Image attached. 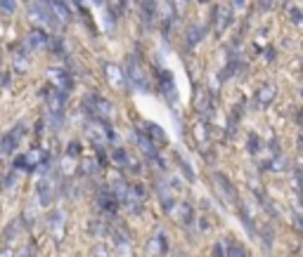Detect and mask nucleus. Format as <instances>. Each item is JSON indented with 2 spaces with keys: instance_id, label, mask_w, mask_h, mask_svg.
Wrapping results in <instances>:
<instances>
[{
  "instance_id": "obj_1",
  "label": "nucleus",
  "mask_w": 303,
  "mask_h": 257,
  "mask_svg": "<svg viewBox=\"0 0 303 257\" xmlns=\"http://www.w3.org/2000/svg\"><path fill=\"white\" fill-rule=\"evenodd\" d=\"M85 104H88V106L93 108V114L100 116V118H109V116L114 114V106H111L107 99H102V97H97V95H90L88 99H85Z\"/></svg>"
},
{
  "instance_id": "obj_12",
  "label": "nucleus",
  "mask_w": 303,
  "mask_h": 257,
  "mask_svg": "<svg viewBox=\"0 0 303 257\" xmlns=\"http://www.w3.org/2000/svg\"><path fill=\"white\" fill-rule=\"evenodd\" d=\"M161 90H164V95L168 99H175V88H173V81L168 78V74L161 76Z\"/></svg>"
},
{
  "instance_id": "obj_13",
  "label": "nucleus",
  "mask_w": 303,
  "mask_h": 257,
  "mask_svg": "<svg viewBox=\"0 0 303 257\" xmlns=\"http://www.w3.org/2000/svg\"><path fill=\"white\" fill-rule=\"evenodd\" d=\"M45 41H48V38H45L43 31H34V33L28 35V45H31V48H41V45H45Z\"/></svg>"
},
{
  "instance_id": "obj_18",
  "label": "nucleus",
  "mask_w": 303,
  "mask_h": 257,
  "mask_svg": "<svg viewBox=\"0 0 303 257\" xmlns=\"http://www.w3.org/2000/svg\"><path fill=\"white\" fill-rule=\"evenodd\" d=\"M138 3L142 5L145 14H154V3H157V0H138Z\"/></svg>"
},
{
  "instance_id": "obj_22",
  "label": "nucleus",
  "mask_w": 303,
  "mask_h": 257,
  "mask_svg": "<svg viewBox=\"0 0 303 257\" xmlns=\"http://www.w3.org/2000/svg\"><path fill=\"white\" fill-rule=\"evenodd\" d=\"M234 3H237V5H241V3H244V0H234Z\"/></svg>"
},
{
  "instance_id": "obj_9",
  "label": "nucleus",
  "mask_w": 303,
  "mask_h": 257,
  "mask_svg": "<svg viewBox=\"0 0 303 257\" xmlns=\"http://www.w3.org/2000/svg\"><path fill=\"white\" fill-rule=\"evenodd\" d=\"M48 3H50V7H52V12H55L62 21L71 19V12H69V7L64 5V0H48Z\"/></svg>"
},
{
  "instance_id": "obj_3",
  "label": "nucleus",
  "mask_w": 303,
  "mask_h": 257,
  "mask_svg": "<svg viewBox=\"0 0 303 257\" xmlns=\"http://www.w3.org/2000/svg\"><path fill=\"white\" fill-rule=\"evenodd\" d=\"M104 74H107V81H109V85L114 90L126 88V76L121 74V68H118L116 64H107V66H104Z\"/></svg>"
},
{
  "instance_id": "obj_2",
  "label": "nucleus",
  "mask_w": 303,
  "mask_h": 257,
  "mask_svg": "<svg viewBox=\"0 0 303 257\" xmlns=\"http://www.w3.org/2000/svg\"><path fill=\"white\" fill-rule=\"evenodd\" d=\"M41 161H43L41 151H28V154L19 156V158L14 161V168L17 170H34V168H38V163Z\"/></svg>"
},
{
  "instance_id": "obj_24",
  "label": "nucleus",
  "mask_w": 303,
  "mask_h": 257,
  "mask_svg": "<svg viewBox=\"0 0 303 257\" xmlns=\"http://www.w3.org/2000/svg\"><path fill=\"white\" fill-rule=\"evenodd\" d=\"M301 118H303V114H301Z\"/></svg>"
},
{
  "instance_id": "obj_8",
  "label": "nucleus",
  "mask_w": 303,
  "mask_h": 257,
  "mask_svg": "<svg viewBox=\"0 0 303 257\" xmlns=\"http://www.w3.org/2000/svg\"><path fill=\"white\" fill-rule=\"evenodd\" d=\"M166 248H168V245H166V236L159 231L157 236L149 241V252H152V255H164Z\"/></svg>"
},
{
  "instance_id": "obj_7",
  "label": "nucleus",
  "mask_w": 303,
  "mask_h": 257,
  "mask_svg": "<svg viewBox=\"0 0 303 257\" xmlns=\"http://www.w3.org/2000/svg\"><path fill=\"white\" fill-rule=\"evenodd\" d=\"M230 24V10L227 7H216V33H223Z\"/></svg>"
},
{
  "instance_id": "obj_14",
  "label": "nucleus",
  "mask_w": 303,
  "mask_h": 257,
  "mask_svg": "<svg viewBox=\"0 0 303 257\" xmlns=\"http://www.w3.org/2000/svg\"><path fill=\"white\" fill-rule=\"evenodd\" d=\"M111 158H114V163H118V165H133L131 156L126 154V151H121V149H114V154H111Z\"/></svg>"
},
{
  "instance_id": "obj_20",
  "label": "nucleus",
  "mask_w": 303,
  "mask_h": 257,
  "mask_svg": "<svg viewBox=\"0 0 303 257\" xmlns=\"http://www.w3.org/2000/svg\"><path fill=\"white\" fill-rule=\"evenodd\" d=\"M214 257H227V255H225V248H223L221 243H218V245L214 248Z\"/></svg>"
},
{
  "instance_id": "obj_11",
  "label": "nucleus",
  "mask_w": 303,
  "mask_h": 257,
  "mask_svg": "<svg viewBox=\"0 0 303 257\" xmlns=\"http://www.w3.org/2000/svg\"><path fill=\"white\" fill-rule=\"evenodd\" d=\"M216 182L221 184V191L223 194H225L227 198H230V201H234V191H232V184L227 182L225 179V175H221V172H218V175H216Z\"/></svg>"
},
{
  "instance_id": "obj_19",
  "label": "nucleus",
  "mask_w": 303,
  "mask_h": 257,
  "mask_svg": "<svg viewBox=\"0 0 303 257\" xmlns=\"http://www.w3.org/2000/svg\"><path fill=\"white\" fill-rule=\"evenodd\" d=\"M14 7H17V5H14V0H0V10H5L7 14H12Z\"/></svg>"
},
{
  "instance_id": "obj_4",
  "label": "nucleus",
  "mask_w": 303,
  "mask_h": 257,
  "mask_svg": "<svg viewBox=\"0 0 303 257\" xmlns=\"http://www.w3.org/2000/svg\"><path fill=\"white\" fill-rule=\"evenodd\" d=\"M19 137H21V125L19 128H14V132L3 135V139H0V154H12L17 142H19Z\"/></svg>"
},
{
  "instance_id": "obj_5",
  "label": "nucleus",
  "mask_w": 303,
  "mask_h": 257,
  "mask_svg": "<svg viewBox=\"0 0 303 257\" xmlns=\"http://www.w3.org/2000/svg\"><path fill=\"white\" fill-rule=\"evenodd\" d=\"M277 97V88L275 85H263L258 92H256V102H258V106L261 108H265V106H270V102Z\"/></svg>"
},
{
  "instance_id": "obj_21",
  "label": "nucleus",
  "mask_w": 303,
  "mask_h": 257,
  "mask_svg": "<svg viewBox=\"0 0 303 257\" xmlns=\"http://www.w3.org/2000/svg\"><path fill=\"white\" fill-rule=\"evenodd\" d=\"M81 154V146L78 144H69V156H78Z\"/></svg>"
},
{
  "instance_id": "obj_15",
  "label": "nucleus",
  "mask_w": 303,
  "mask_h": 257,
  "mask_svg": "<svg viewBox=\"0 0 303 257\" xmlns=\"http://www.w3.org/2000/svg\"><path fill=\"white\" fill-rule=\"evenodd\" d=\"M227 257H247V250L239 243H230L227 245Z\"/></svg>"
},
{
  "instance_id": "obj_16",
  "label": "nucleus",
  "mask_w": 303,
  "mask_h": 257,
  "mask_svg": "<svg viewBox=\"0 0 303 257\" xmlns=\"http://www.w3.org/2000/svg\"><path fill=\"white\" fill-rule=\"evenodd\" d=\"M194 137H197L199 144L206 142V125H204V123H197V125H194Z\"/></svg>"
},
{
  "instance_id": "obj_17",
  "label": "nucleus",
  "mask_w": 303,
  "mask_h": 257,
  "mask_svg": "<svg viewBox=\"0 0 303 257\" xmlns=\"http://www.w3.org/2000/svg\"><path fill=\"white\" fill-rule=\"evenodd\" d=\"M138 142H140V146H142V151H147V154H154V144H152L145 135H138Z\"/></svg>"
},
{
  "instance_id": "obj_10",
  "label": "nucleus",
  "mask_w": 303,
  "mask_h": 257,
  "mask_svg": "<svg viewBox=\"0 0 303 257\" xmlns=\"http://www.w3.org/2000/svg\"><path fill=\"white\" fill-rule=\"evenodd\" d=\"M100 203L107 210H116V196H114V191H102V194H100Z\"/></svg>"
},
{
  "instance_id": "obj_6",
  "label": "nucleus",
  "mask_w": 303,
  "mask_h": 257,
  "mask_svg": "<svg viewBox=\"0 0 303 257\" xmlns=\"http://www.w3.org/2000/svg\"><path fill=\"white\" fill-rule=\"evenodd\" d=\"M50 78H52V83L57 85L59 92H67V90L71 88V78L64 74V71H50Z\"/></svg>"
},
{
  "instance_id": "obj_23",
  "label": "nucleus",
  "mask_w": 303,
  "mask_h": 257,
  "mask_svg": "<svg viewBox=\"0 0 303 257\" xmlns=\"http://www.w3.org/2000/svg\"><path fill=\"white\" fill-rule=\"evenodd\" d=\"M95 3H97V5H102V3H104V0H95Z\"/></svg>"
}]
</instances>
